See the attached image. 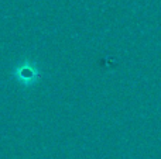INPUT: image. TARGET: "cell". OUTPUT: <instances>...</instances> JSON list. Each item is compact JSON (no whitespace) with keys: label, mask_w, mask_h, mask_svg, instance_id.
<instances>
[{"label":"cell","mask_w":161,"mask_h":159,"mask_svg":"<svg viewBox=\"0 0 161 159\" xmlns=\"http://www.w3.org/2000/svg\"><path fill=\"white\" fill-rule=\"evenodd\" d=\"M13 79L23 87H33L34 85L40 83L42 79V73L40 70L37 62L24 58L13 68L11 70Z\"/></svg>","instance_id":"1"}]
</instances>
